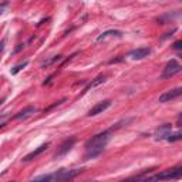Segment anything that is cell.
Here are the masks:
<instances>
[{
  "label": "cell",
  "instance_id": "cell-1",
  "mask_svg": "<svg viewBox=\"0 0 182 182\" xmlns=\"http://www.w3.org/2000/svg\"><path fill=\"white\" fill-rule=\"evenodd\" d=\"M111 138V129L103 131L100 134H97L95 137H93L90 141L85 144V154L84 158L85 159H93L97 158L104 149H105L107 144Z\"/></svg>",
  "mask_w": 182,
  "mask_h": 182
},
{
  "label": "cell",
  "instance_id": "cell-2",
  "mask_svg": "<svg viewBox=\"0 0 182 182\" xmlns=\"http://www.w3.org/2000/svg\"><path fill=\"white\" fill-rule=\"evenodd\" d=\"M82 169H60L54 174H47V175L34 176V181H70L73 178H76L78 174H81Z\"/></svg>",
  "mask_w": 182,
  "mask_h": 182
},
{
  "label": "cell",
  "instance_id": "cell-3",
  "mask_svg": "<svg viewBox=\"0 0 182 182\" xmlns=\"http://www.w3.org/2000/svg\"><path fill=\"white\" fill-rule=\"evenodd\" d=\"M182 174V168L181 166H176V168H172V169H166L164 172H161L158 175L155 176H149L147 179H157V181H164V179H176V178H179Z\"/></svg>",
  "mask_w": 182,
  "mask_h": 182
},
{
  "label": "cell",
  "instance_id": "cell-4",
  "mask_svg": "<svg viewBox=\"0 0 182 182\" xmlns=\"http://www.w3.org/2000/svg\"><path fill=\"white\" fill-rule=\"evenodd\" d=\"M181 68H182L181 64H179L176 60H171V61H168L166 65H165L164 71H162V74H161V78H162V80L171 78V77H174L175 74L181 73Z\"/></svg>",
  "mask_w": 182,
  "mask_h": 182
},
{
  "label": "cell",
  "instance_id": "cell-5",
  "mask_svg": "<svg viewBox=\"0 0 182 182\" xmlns=\"http://www.w3.org/2000/svg\"><path fill=\"white\" fill-rule=\"evenodd\" d=\"M181 94H182V88H181V87H176V88H174V90L165 91L164 94L159 95L158 103H169V101L178 98V97H179Z\"/></svg>",
  "mask_w": 182,
  "mask_h": 182
},
{
  "label": "cell",
  "instance_id": "cell-6",
  "mask_svg": "<svg viewBox=\"0 0 182 182\" xmlns=\"http://www.w3.org/2000/svg\"><path fill=\"white\" fill-rule=\"evenodd\" d=\"M76 137H70V138H67L61 145H60L59 148V151L56 152V158H60V157H63V155H65V154L70 151L71 148L74 147V144H76Z\"/></svg>",
  "mask_w": 182,
  "mask_h": 182
},
{
  "label": "cell",
  "instance_id": "cell-7",
  "mask_svg": "<svg viewBox=\"0 0 182 182\" xmlns=\"http://www.w3.org/2000/svg\"><path fill=\"white\" fill-rule=\"evenodd\" d=\"M110 105H111V101L110 100L101 101V103H98V104H95V105L88 111L87 115L88 117H95V115H98V114H103L107 108H110Z\"/></svg>",
  "mask_w": 182,
  "mask_h": 182
},
{
  "label": "cell",
  "instance_id": "cell-8",
  "mask_svg": "<svg viewBox=\"0 0 182 182\" xmlns=\"http://www.w3.org/2000/svg\"><path fill=\"white\" fill-rule=\"evenodd\" d=\"M149 54H151V48L149 47H141V48L131 50L128 56L134 60H142V59H145V57H148Z\"/></svg>",
  "mask_w": 182,
  "mask_h": 182
},
{
  "label": "cell",
  "instance_id": "cell-9",
  "mask_svg": "<svg viewBox=\"0 0 182 182\" xmlns=\"http://www.w3.org/2000/svg\"><path fill=\"white\" fill-rule=\"evenodd\" d=\"M48 147H50V142H46V144H43V145H40L39 148H36L34 151H31L30 154H27V155H26V157H24L22 161H24V162H29V161H31V159H34L36 157H39L41 152H44V151H46Z\"/></svg>",
  "mask_w": 182,
  "mask_h": 182
},
{
  "label": "cell",
  "instance_id": "cell-10",
  "mask_svg": "<svg viewBox=\"0 0 182 182\" xmlns=\"http://www.w3.org/2000/svg\"><path fill=\"white\" fill-rule=\"evenodd\" d=\"M171 124H164L162 127H159L158 131H157V134H155V137H157V140H166L168 138V135L171 134Z\"/></svg>",
  "mask_w": 182,
  "mask_h": 182
},
{
  "label": "cell",
  "instance_id": "cell-11",
  "mask_svg": "<svg viewBox=\"0 0 182 182\" xmlns=\"http://www.w3.org/2000/svg\"><path fill=\"white\" fill-rule=\"evenodd\" d=\"M34 112H37V108L36 107H26L24 110H22V111H19L14 117H13V120H23V118H27L30 117L31 114H34Z\"/></svg>",
  "mask_w": 182,
  "mask_h": 182
},
{
  "label": "cell",
  "instance_id": "cell-12",
  "mask_svg": "<svg viewBox=\"0 0 182 182\" xmlns=\"http://www.w3.org/2000/svg\"><path fill=\"white\" fill-rule=\"evenodd\" d=\"M107 81V76H98L97 78H94L93 81L88 84L87 87L84 88V91L82 93H87V91H90L91 88H95V87H98V85H101V84H104V82Z\"/></svg>",
  "mask_w": 182,
  "mask_h": 182
},
{
  "label": "cell",
  "instance_id": "cell-13",
  "mask_svg": "<svg viewBox=\"0 0 182 182\" xmlns=\"http://www.w3.org/2000/svg\"><path fill=\"white\" fill-rule=\"evenodd\" d=\"M110 36H117V37H121L123 33H121V31H118V30H108V31H104L103 34L98 36V37H97V41L105 40L107 37H110Z\"/></svg>",
  "mask_w": 182,
  "mask_h": 182
},
{
  "label": "cell",
  "instance_id": "cell-14",
  "mask_svg": "<svg viewBox=\"0 0 182 182\" xmlns=\"http://www.w3.org/2000/svg\"><path fill=\"white\" fill-rule=\"evenodd\" d=\"M27 64H29L27 61H23L22 64H17L16 67H13L12 70H10V73H12V74H17L19 71H22V70H23V68H24V67H26Z\"/></svg>",
  "mask_w": 182,
  "mask_h": 182
},
{
  "label": "cell",
  "instance_id": "cell-15",
  "mask_svg": "<svg viewBox=\"0 0 182 182\" xmlns=\"http://www.w3.org/2000/svg\"><path fill=\"white\" fill-rule=\"evenodd\" d=\"M181 138H182V135H181V134H175V135H171V134H169L166 140H168L169 142H174V141H179Z\"/></svg>",
  "mask_w": 182,
  "mask_h": 182
},
{
  "label": "cell",
  "instance_id": "cell-16",
  "mask_svg": "<svg viewBox=\"0 0 182 182\" xmlns=\"http://www.w3.org/2000/svg\"><path fill=\"white\" fill-rule=\"evenodd\" d=\"M172 47L175 48V50H181V48H182V41H175Z\"/></svg>",
  "mask_w": 182,
  "mask_h": 182
},
{
  "label": "cell",
  "instance_id": "cell-17",
  "mask_svg": "<svg viewBox=\"0 0 182 182\" xmlns=\"http://www.w3.org/2000/svg\"><path fill=\"white\" fill-rule=\"evenodd\" d=\"M7 4H9V1H3V3L0 4V14H1L3 12H4V7H6Z\"/></svg>",
  "mask_w": 182,
  "mask_h": 182
},
{
  "label": "cell",
  "instance_id": "cell-18",
  "mask_svg": "<svg viewBox=\"0 0 182 182\" xmlns=\"http://www.w3.org/2000/svg\"><path fill=\"white\" fill-rule=\"evenodd\" d=\"M4 44H6V40L0 41V53H3V50H4Z\"/></svg>",
  "mask_w": 182,
  "mask_h": 182
}]
</instances>
